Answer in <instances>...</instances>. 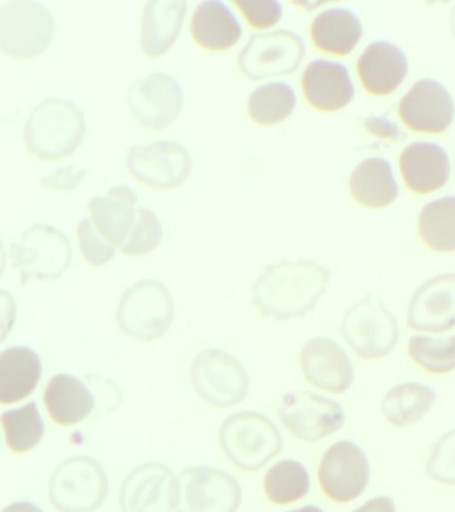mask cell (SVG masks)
I'll return each mask as SVG.
<instances>
[{
    "instance_id": "cell-1",
    "label": "cell",
    "mask_w": 455,
    "mask_h": 512,
    "mask_svg": "<svg viewBox=\"0 0 455 512\" xmlns=\"http://www.w3.org/2000/svg\"><path fill=\"white\" fill-rule=\"evenodd\" d=\"M329 282V271L317 263L282 260L267 267L254 283L253 303L270 318H299L313 310Z\"/></svg>"
},
{
    "instance_id": "cell-2",
    "label": "cell",
    "mask_w": 455,
    "mask_h": 512,
    "mask_svg": "<svg viewBox=\"0 0 455 512\" xmlns=\"http://www.w3.org/2000/svg\"><path fill=\"white\" fill-rule=\"evenodd\" d=\"M85 132V115L77 104L50 98L31 112L23 139L31 155L51 162L73 155L83 143Z\"/></svg>"
},
{
    "instance_id": "cell-3",
    "label": "cell",
    "mask_w": 455,
    "mask_h": 512,
    "mask_svg": "<svg viewBox=\"0 0 455 512\" xmlns=\"http://www.w3.org/2000/svg\"><path fill=\"white\" fill-rule=\"evenodd\" d=\"M219 439L230 462L245 471L261 470L283 447L277 426L253 411L229 416L222 424Z\"/></svg>"
},
{
    "instance_id": "cell-4",
    "label": "cell",
    "mask_w": 455,
    "mask_h": 512,
    "mask_svg": "<svg viewBox=\"0 0 455 512\" xmlns=\"http://www.w3.org/2000/svg\"><path fill=\"white\" fill-rule=\"evenodd\" d=\"M174 302L162 282L143 279L127 288L118 306L117 322L123 334L150 342L165 335L173 323Z\"/></svg>"
},
{
    "instance_id": "cell-5",
    "label": "cell",
    "mask_w": 455,
    "mask_h": 512,
    "mask_svg": "<svg viewBox=\"0 0 455 512\" xmlns=\"http://www.w3.org/2000/svg\"><path fill=\"white\" fill-rule=\"evenodd\" d=\"M55 32L49 8L33 0H13L0 8V47L15 60H29L43 54Z\"/></svg>"
},
{
    "instance_id": "cell-6",
    "label": "cell",
    "mask_w": 455,
    "mask_h": 512,
    "mask_svg": "<svg viewBox=\"0 0 455 512\" xmlns=\"http://www.w3.org/2000/svg\"><path fill=\"white\" fill-rule=\"evenodd\" d=\"M71 256L70 239L50 224H33L10 247L11 263L19 271L23 286L30 279L61 278L70 266Z\"/></svg>"
},
{
    "instance_id": "cell-7",
    "label": "cell",
    "mask_w": 455,
    "mask_h": 512,
    "mask_svg": "<svg viewBox=\"0 0 455 512\" xmlns=\"http://www.w3.org/2000/svg\"><path fill=\"white\" fill-rule=\"evenodd\" d=\"M109 494V478L97 460L77 456L51 476L50 500L59 512H93Z\"/></svg>"
},
{
    "instance_id": "cell-8",
    "label": "cell",
    "mask_w": 455,
    "mask_h": 512,
    "mask_svg": "<svg viewBox=\"0 0 455 512\" xmlns=\"http://www.w3.org/2000/svg\"><path fill=\"white\" fill-rule=\"evenodd\" d=\"M191 383L210 406L227 408L246 398L250 379L235 356L222 350L202 351L191 366Z\"/></svg>"
},
{
    "instance_id": "cell-9",
    "label": "cell",
    "mask_w": 455,
    "mask_h": 512,
    "mask_svg": "<svg viewBox=\"0 0 455 512\" xmlns=\"http://www.w3.org/2000/svg\"><path fill=\"white\" fill-rule=\"evenodd\" d=\"M343 338L363 359H379L394 350L398 326L381 299L366 296L351 307L343 319Z\"/></svg>"
},
{
    "instance_id": "cell-10",
    "label": "cell",
    "mask_w": 455,
    "mask_h": 512,
    "mask_svg": "<svg viewBox=\"0 0 455 512\" xmlns=\"http://www.w3.org/2000/svg\"><path fill=\"white\" fill-rule=\"evenodd\" d=\"M305 44L301 36L287 30L255 34L239 54L242 74L251 80L289 75L301 64Z\"/></svg>"
},
{
    "instance_id": "cell-11",
    "label": "cell",
    "mask_w": 455,
    "mask_h": 512,
    "mask_svg": "<svg viewBox=\"0 0 455 512\" xmlns=\"http://www.w3.org/2000/svg\"><path fill=\"white\" fill-rule=\"evenodd\" d=\"M177 512H237L242 502L237 479L218 468H186L179 475Z\"/></svg>"
},
{
    "instance_id": "cell-12",
    "label": "cell",
    "mask_w": 455,
    "mask_h": 512,
    "mask_svg": "<svg viewBox=\"0 0 455 512\" xmlns=\"http://www.w3.org/2000/svg\"><path fill=\"white\" fill-rule=\"evenodd\" d=\"M127 170L139 182L157 190H175L189 179L193 159L182 144L155 142L130 148Z\"/></svg>"
},
{
    "instance_id": "cell-13",
    "label": "cell",
    "mask_w": 455,
    "mask_h": 512,
    "mask_svg": "<svg viewBox=\"0 0 455 512\" xmlns=\"http://www.w3.org/2000/svg\"><path fill=\"white\" fill-rule=\"evenodd\" d=\"M279 418L295 438L317 442L345 424L341 404L309 391H294L283 396Z\"/></svg>"
},
{
    "instance_id": "cell-14",
    "label": "cell",
    "mask_w": 455,
    "mask_h": 512,
    "mask_svg": "<svg viewBox=\"0 0 455 512\" xmlns=\"http://www.w3.org/2000/svg\"><path fill=\"white\" fill-rule=\"evenodd\" d=\"M126 102L142 127L161 131L169 127L182 111L183 91L173 76L155 72L131 84Z\"/></svg>"
},
{
    "instance_id": "cell-15",
    "label": "cell",
    "mask_w": 455,
    "mask_h": 512,
    "mask_svg": "<svg viewBox=\"0 0 455 512\" xmlns=\"http://www.w3.org/2000/svg\"><path fill=\"white\" fill-rule=\"evenodd\" d=\"M318 478L323 492L334 502H351L361 496L369 484V460L357 444L341 440L323 455Z\"/></svg>"
},
{
    "instance_id": "cell-16",
    "label": "cell",
    "mask_w": 455,
    "mask_h": 512,
    "mask_svg": "<svg viewBox=\"0 0 455 512\" xmlns=\"http://www.w3.org/2000/svg\"><path fill=\"white\" fill-rule=\"evenodd\" d=\"M122 512H173L179 503V479L161 463L135 468L122 484Z\"/></svg>"
},
{
    "instance_id": "cell-17",
    "label": "cell",
    "mask_w": 455,
    "mask_h": 512,
    "mask_svg": "<svg viewBox=\"0 0 455 512\" xmlns=\"http://www.w3.org/2000/svg\"><path fill=\"white\" fill-rule=\"evenodd\" d=\"M399 115L410 130L441 134L453 122V98L437 80H418L399 103Z\"/></svg>"
},
{
    "instance_id": "cell-18",
    "label": "cell",
    "mask_w": 455,
    "mask_h": 512,
    "mask_svg": "<svg viewBox=\"0 0 455 512\" xmlns=\"http://www.w3.org/2000/svg\"><path fill=\"white\" fill-rule=\"evenodd\" d=\"M301 366L307 382L323 391L343 394L354 382L349 356L333 339H311L302 348Z\"/></svg>"
},
{
    "instance_id": "cell-19",
    "label": "cell",
    "mask_w": 455,
    "mask_h": 512,
    "mask_svg": "<svg viewBox=\"0 0 455 512\" xmlns=\"http://www.w3.org/2000/svg\"><path fill=\"white\" fill-rule=\"evenodd\" d=\"M407 324L415 331L445 332L455 327V274L427 280L411 299Z\"/></svg>"
},
{
    "instance_id": "cell-20",
    "label": "cell",
    "mask_w": 455,
    "mask_h": 512,
    "mask_svg": "<svg viewBox=\"0 0 455 512\" xmlns=\"http://www.w3.org/2000/svg\"><path fill=\"white\" fill-rule=\"evenodd\" d=\"M302 88L311 106L321 111L346 107L354 96L349 71L341 63L318 59L306 67Z\"/></svg>"
},
{
    "instance_id": "cell-21",
    "label": "cell",
    "mask_w": 455,
    "mask_h": 512,
    "mask_svg": "<svg viewBox=\"0 0 455 512\" xmlns=\"http://www.w3.org/2000/svg\"><path fill=\"white\" fill-rule=\"evenodd\" d=\"M138 196L133 188L111 187L106 196L89 202L91 218L99 234L115 248H122L137 220Z\"/></svg>"
},
{
    "instance_id": "cell-22",
    "label": "cell",
    "mask_w": 455,
    "mask_h": 512,
    "mask_svg": "<svg viewBox=\"0 0 455 512\" xmlns=\"http://www.w3.org/2000/svg\"><path fill=\"white\" fill-rule=\"evenodd\" d=\"M357 68L363 87L373 95H389L407 75L405 52L390 42H374L362 52Z\"/></svg>"
},
{
    "instance_id": "cell-23",
    "label": "cell",
    "mask_w": 455,
    "mask_h": 512,
    "mask_svg": "<svg viewBox=\"0 0 455 512\" xmlns=\"http://www.w3.org/2000/svg\"><path fill=\"white\" fill-rule=\"evenodd\" d=\"M399 166L407 187L418 194L439 190L450 176L449 155L434 143L409 144L402 152Z\"/></svg>"
},
{
    "instance_id": "cell-24",
    "label": "cell",
    "mask_w": 455,
    "mask_h": 512,
    "mask_svg": "<svg viewBox=\"0 0 455 512\" xmlns=\"http://www.w3.org/2000/svg\"><path fill=\"white\" fill-rule=\"evenodd\" d=\"M187 11L185 0H151L142 19V51L151 58L165 55L182 30Z\"/></svg>"
},
{
    "instance_id": "cell-25",
    "label": "cell",
    "mask_w": 455,
    "mask_h": 512,
    "mask_svg": "<svg viewBox=\"0 0 455 512\" xmlns=\"http://www.w3.org/2000/svg\"><path fill=\"white\" fill-rule=\"evenodd\" d=\"M42 375V360L34 350L15 346L0 354V403L14 404L30 396Z\"/></svg>"
},
{
    "instance_id": "cell-26",
    "label": "cell",
    "mask_w": 455,
    "mask_h": 512,
    "mask_svg": "<svg viewBox=\"0 0 455 512\" xmlns=\"http://www.w3.org/2000/svg\"><path fill=\"white\" fill-rule=\"evenodd\" d=\"M190 28L195 43L209 51L230 50L242 36L238 19L219 0L199 3L191 18Z\"/></svg>"
},
{
    "instance_id": "cell-27",
    "label": "cell",
    "mask_w": 455,
    "mask_h": 512,
    "mask_svg": "<svg viewBox=\"0 0 455 512\" xmlns=\"http://www.w3.org/2000/svg\"><path fill=\"white\" fill-rule=\"evenodd\" d=\"M45 403L51 419L59 426H74L94 410L95 399L86 384L69 374L51 378L45 391Z\"/></svg>"
},
{
    "instance_id": "cell-28",
    "label": "cell",
    "mask_w": 455,
    "mask_h": 512,
    "mask_svg": "<svg viewBox=\"0 0 455 512\" xmlns=\"http://www.w3.org/2000/svg\"><path fill=\"white\" fill-rule=\"evenodd\" d=\"M361 20L345 8L321 12L311 24V39L319 50L347 55L362 38Z\"/></svg>"
},
{
    "instance_id": "cell-29",
    "label": "cell",
    "mask_w": 455,
    "mask_h": 512,
    "mask_svg": "<svg viewBox=\"0 0 455 512\" xmlns=\"http://www.w3.org/2000/svg\"><path fill=\"white\" fill-rule=\"evenodd\" d=\"M350 191L363 206L381 208L389 206L398 196V184L393 170L385 159L363 160L354 168L350 178Z\"/></svg>"
},
{
    "instance_id": "cell-30",
    "label": "cell",
    "mask_w": 455,
    "mask_h": 512,
    "mask_svg": "<svg viewBox=\"0 0 455 512\" xmlns=\"http://www.w3.org/2000/svg\"><path fill=\"white\" fill-rule=\"evenodd\" d=\"M435 399V391L426 384L402 383L387 392L383 399L382 411L394 426H413L425 418Z\"/></svg>"
},
{
    "instance_id": "cell-31",
    "label": "cell",
    "mask_w": 455,
    "mask_h": 512,
    "mask_svg": "<svg viewBox=\"0 0 455 512\" xmlns=\"http://www.w3.org/2000/svg\"><path fill=\"white\" fill-rule=\"evenodd\" d=\"M419 235L431 250L455 251V196H445L422 208Z\"/></svg>"
},
{
    "instance_id": "cell-32",
    "label": "cell",
    "mask_w": 455,
    "mask_h": 512,
    "mask_svg": "<svg viewBox=\"0 0 455 512\" xmlns=\"http://www.w3.org/2000/svg\"><path fill=\"white\" fill-rule=\"evenodd\" d=\"M297 96L287 83L263 84L251 92L247 111L254 123L259 126H273L283 122L293 114Z\"/></svg>"
},
{
    "instance_id": "cell-33",
    "label": "cell",
    "mask_w": 455,
    "mask_h": 512,
    "mask_svg": "<svg viewBox=\"0 0 455 512\" xmlns=\"http://www.w3.org/2000/svg\"><path fill=\"white\" fill-rule=\"evenodd\" d=\"M2 424L7 447L17 454L33 450L45 435V423L35 402L3 412Z\"/></svg>"
},
{
    "instance_id": "cell-34",
    "label": "cell",
    "mask_w": 455,
    "mask_h": 512,
    "mask_svg": "<svg viewBox=\"0 0 455 512\" xmlns=\"http://www.w3.org/2000/svg\"><path fill=\"white\" fill-rule=\"evenodd\" d=\"M263 486H265L267 498L273 503L297 502L309 494V472L302 463L295 460H282L267 471Z\"/></svg>"
},
{
    "instance_id": "cell-35",
    "label": "cell",
    "mask_w": 455,
    "mask_h": 512,
    "mask_svg": "<svg viewBox=\"0 0 455 512\" xmlns=\"http://www.w3.org/2000/svg\"><path fill=\"white\" fill-rule=\"evenodd\" d=\"M410 358L431 374H447L455 370V335L438 339L414 336L407 344Z\"/></svg>"
},
{
    "instance_id": "cell-36",
    "label": "cell",
    "mask_w": 455,
    "mask_h": 512,
    "mask_svg": "<svg viewBox=\"0 0 455 512\" xmlns=\"http://www.w3.org/2000/svg\"><path fill=\"white\" fill-rule=\"evenodd\" d=\"M163 228L158 216L149 208H138L137 220L121 251L129 256H143L153 252L162 242Z\"/></svg>"
},
{
    "instance_id": "cell-37",
    "label": "cell",
    "mask_w": 455,
    "mask_h": 512,
    "mask_svg": "<svg viewBox=\"0 0 455 512\" xmlns=\"http://www.w3.org/2000/svg\"><path fill=\"white\" fill-rule=\"evenodd\" d=\"M77 235L83 259L91 266H105L114 258L115 247L99 234L90 219H82L79 222Z\"/></svg>"
},
{
    "instance_id": "cell-38",
    "label": "cell",
    "mask_w": 455,
    "mask_h": 512,
    "mask_svg": "<svg viewBox=\"0 0 455 512\" xmlns=\"http://www.w3.org/2000/svg\"><path fill=\"white\" fill-rule=\"evenodd\" d=\"M427 475L439 483L455 484V430L438 440L427 463Z\"/></svg>"
},
{
    "instance_id": "cell-39",
    "label": "cell",
    "mask_w": 455,
    "mask_h": 512,
    "mask_svg": "<svg viewBox=\"0 0 455 512\" xmlns=\"http://www.w3.org/2000/svg\"><path fill=\"white\" fill-rule=\"evenodd\" d=\"M251 27L266 30L275 26L283 14L282 4L275 0H234Z\"/></svg>"
},
{
    "instance_id": "cell-40",
    "label": "cell",
    "mask_w": 455,
    "mask_h": 512,
    "mask_svg": "<svg viewBox=\"0 0 455 512\" xmlns=\"http://www.w3.org/2000/svg\"><path fill=\"white\" fill-rule=\"evenodd\" d=\"M87 170L78 164L58 168L53 174L41 179V186L47 190L58 192H71L83 182L86 178Z\"/></svg>"
},
{
    "instance_id": "cell-41",
    "label": "cell",
    "mask_w": 455,
    "mask_h": 512,
    "mask_svg": "<svg viewBox=\"0 0 455 512\" xmlns=\"http://www.w3.org/2000/svg\"><path fill=\"white\" fill-rule=\"evenodd\" d=\"M365 127L367 131L375 136H381V138H390L394 140H403L406 135L399 130L397 124L390 122L386 118H377V116H371V118L365 120Z\"/></svg>"
},
{
    "instance_id": "cell-42",
    "label": "cell",
    "mask_w": 455,
    "mask_h": 512,
    "mask_svg": "<svg viewBox=\"0 0 455 512\" xmlns=\"http://www.w3.org/2000/svg\"><path fill=\"white\" fill-rule=\"evenodd\" d=\"M353 512H395V504L387 496H377Z\"/></svg>"
},
{
    "instance_id": "cell-43",
    "label": "cell",
    "mask_w": 455,
    "mask_h": 512,
    "mask_svg": "<svg viewBox=\"0 0 455 512\" xmlns=\"http://www.w3.org/2000/svg\"><path fill=\"white\" fill-rule=\"evenodd\" d=\"M2 512H43L37 504L31 502H17L7 506Z\"/></svg>"
},
{
    "instance_id": "cell-44",
    "label": "cell",
    "mask_w": 455,
    "mask_h": 512,
    "mask_svg": "<svg viewBox=\"0 0 455 512\" xmlns=\"http://www.w3.org/2000/svg\"><path fill=\"white\" fill-rule=\"evenodd\" d=\"M290 512H325L322 508L315 506H306L302 508H298V510L290 511Z\"/></svg>"
},
{
    "instance_id": "cell-45",
    "label": "cell",
    "mask_w": 455,
    "mask_h": 512,
    "mask_svg": "<svg viewBox=\"0 0 455 512\" xmlns=\"http://www.w3.org/2000/svg\"><path fill=\"white\" fill-rule=\"evenodd\" d=\"M451 28H453V34L455 36V8L453 11V15H451Z\"/></svg>"
}]
</instances>
